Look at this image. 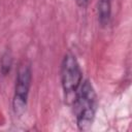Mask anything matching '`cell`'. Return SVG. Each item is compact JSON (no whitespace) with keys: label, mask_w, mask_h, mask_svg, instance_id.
Masks as SVG:
<instances>
[{"label":"cell","mask_w":132,"mask_h":132,"mask_svg":"<svg viewBox=\"0 0 132 132\" xmlns=\"http://www.w3.org/2000/svg\"><path fill=\"white\" fill-rule=\"evenodd\" d=\"M97 15L99 24L104 27L109 23L111 15V2L110 0H99L97 5Z\"/></svg>","instance_id":"4"},{"label":"cell","mask_w":132,"mask_h":132,"mask_svg":"<svg viewBox=\"0 0 132 132\" xmlns=\"http://www.w3.org/2000/svg\"><path fill=\"white\" fill-rule=\"evenodd\" d=\"M82 82V72L80 66L71 53L64 56L61 64V84L66 98L75 97Z\"/></svg>","instance_id":"2"},{"label":"cell","mask_w":132,"mask_h":132,"mask_svg":"<svg viewBox=\"0 0 132 132\" xmlns=\"http://www.w3.org/2000/svg\"><path fill=\"white\" fill-rule=\"evenodd\" d=\"M10 67H11V57L8 53H6L1 59V69H0L1 73L3 75H6L9 72Z\"/></svg>","instance_id":"5"},{"label":"cell","mask_w":132,"mask_h":132,"mask_svg":"<svg viewBox=\"0 0 132 132\" xmlns=\"http://www.w3.org/2000/svg\"><path fill=\"white\" fill-rule=\"evenodd\" d=\"M73 102L78 129L81 131L91 129L97 110V95L90 80L81 82Z\"/></svg>","instance_id":"1"},{"label":"cell","mask_w":132,"mask_h":132,"mask_svg":"<svg viewBox=\"0 0 132 132\" xmlns=\"http://www.w3.org/2000/svg\"><path fill=\"white\" fill-rule=\"evenodd\" d=\"M31 80L32 72L30 66L26 63L22 64L18 70L14 86V94L12 99V109L14 114L18 117H21L26 110Z\"/></svg>","instance_id":"3"},{"label":"cell","mask_w":132,"mask_h":132,"mask_svg":"<svg viewBox=\"0 0 132 132\" xmlns=\"http://www.w3.org/2000/svg\"><path fill=\"white\" fill-rule=\"evenodd\" d=\"M75 1H76L77 5L79 7H81V8H85L89 3V0H75Z\"/></svg>","instance_id":"6"}]
</instances>
